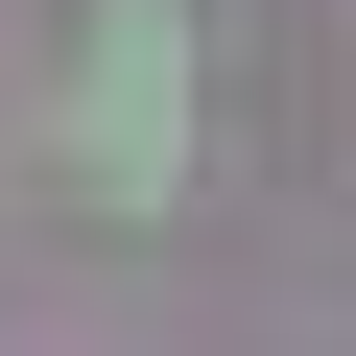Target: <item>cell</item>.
<instances>
[{"label":"cell","instance_id":"obj_1","mask_svg":"<svg viewBox=\"0 0 356 356\" xmlns=\"http://www.w3.org/2000/svg\"><path fill=\"white\" fill-rule=\"evenodd\" d=\"M48 143L95 166L119 214H166V191H191V24H166V0H119V24L72 48V95H48Z\"/></svg>","mask_w":356,"mask_h":356}]
</instances>
